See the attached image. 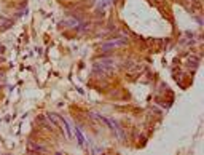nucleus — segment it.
<instances>
[{
  "mask_svg": "<svg viewBox=\"0 0 204 155\" xmlns=\"http://www.w3.org/2000/svg\"><path fill=\"white\" fill-rule=\"evenodd\" d=\"M75 134H77V138H78V141H80V146H83V144H85V138H83V134H81V131H80L78 128H75Z\"/></svg>",
  "mask_w": 204,
  "mask_h": 155,
  "instance_id": "f257e3e1",
  "label": "nucleus"
}]
</instances>
